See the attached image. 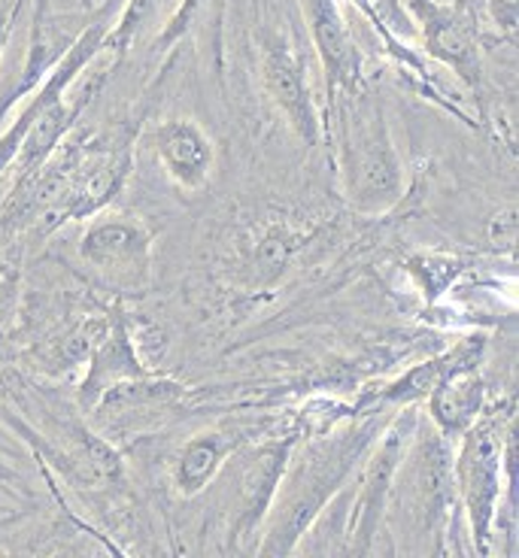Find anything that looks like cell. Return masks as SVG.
<instances>
[{"mask_svg":"<svg viewBox=\"0 0 519 558\" xmlns=\"http://www.w3.org/2000/svg\"><path fill=\"white\" fill-rule=\"evenodd\" d=\"M517 10H519L517 0H490L492 22H495L502 31H507V34H514V31H517Z\"/></svg>","mask_w":519,"mask_h":558,"instance_id":"2e32d148","label":"cell"},{"mask_svg":"<svg viewBox=\"0 0 519 558\" xmlns=\"http://www.w3.org/2000/svg\"><path fill=\"white\" fill-rule=\"evenodd\" d=\"M379 432L383 422L377 416H367L365 422L337 428L335 434L313 440L301 456H289L277 495L267 510L265 544H258V553L265 556L295 553L298 541L323 517L328 501L350 480L355 464L365 459Z\"/></svg>","mask_w":519,"mask_h":558,"instance_id":"6da1fadb","label":"cell"},{"mask_svg":"<svg viewBox=\"0 0 519 558\" xmlns=\"http://www.w3.org/2000/svg\"><path fill=\"white\" fill-rule=\"evenodd\" d=\"M137 377H146V371L141 367L137 349L131 343L125 325L116 322L112 331L107 335V340H104L98 352H95V364H92L88 379H85L83 391H80V401H83L85 410H92V407L98 404V398L104 391Z\"/></svg>","mask_w":519,"mask_h":558,"instance_id":"5bb4252c","label":"cell"},{"mask_svg":"<svg viewBox=\"0 0 519 558\" xmlns=\"http://www.w3.org/2000/svg\"><path fill=\"white\" fill-rule=\"evenodd\" d=\"M161 0H128L125 13L119 19V25L112 28L110 37H104V49H125L128 43L134 40L158 10Z\"/></svg>","mask_w":519,"mask_h":558,"instance_id":"9a60e30c","label":"cell"},{"mask_svg":"<svg viewBox=\"0 0 519 558\" xmlns=\"http://www.w3.org/2000/svg\"><path fill=\"white\" fill-rule=\"evenodd\" d=\"M83 258L116 289H143L153 270V234L134 216H104L88 225Z\"/></svg>","mask_w":519,"mask_h":558,"instance_id":"277c9868","label":"cell"},{"mask_svg":"<svg viewBox=\"0 0 519 558\" xmlns=\"http://www.w3.org/2000/svg\"><path fill=\"white\" fill-rule=\"evenodd\" d=\"M246 444H250V434L243 428H216V432L195 434L177 449V456L170 461V483L180 495L195 498L216 480L225 461Z\"/></svg>","mask_w":519,"mask_h":558,"instance_id":"9c48e42d","label":"cell"},{"mask_svg":"<svg viewBox=\"0 0 519 558\" xmlns=\"http://www.w3.org/2000/svg\"><path fill=\"white\" fill-rule=\"evenodd\" d=\"M85 3H92V0H85Z\"/></svg>","mask_w":519,"mask_h":558,"instance_id":"ffe728a7","label":"cell"},{"mask_svg":"<svg viewBox=\"0 0 519 558\" xmlns=\"http://www.w3.org/2000/svg\"><path fill=\"white\" fill-rule=\"evenodd\" d=\"M155 155L168 180L183 192H197L210 180L213 143L195 122H165L155 134Z\"/></svg>","mask_w":519,"mask_h":558,"instance_id":"30bf717a","label":"cell"},{"mask_svg":"<svg viewBox=\"0 0 519 558\" xmlns=\"http://www.w3.org/2000/svg\"><path fill=\"white\" fill-rule=\"evenodd\" d=\"M413 13L425 31L429 52L456 70L464 83L478 85V34H474V25L468 22V15L452 3H444V0H413Z\"/></svg>","mask_w":519,"mask_h":558,"instance_id":"52a82bcc","label":"cell"},{"mask_svg":"<svg viewBox=\"0 0 519 558\" xmlns=\"http://www.w3.org/2000/svg\"><path fill=\"white\" fill-rule=\"evenodd\" d=\"M10 28H13V13L10 10H3L0 13V52H3V43L10 37Z\"/></svg>","mask_w":519,"mask_h":558,"instance_id":"ac0fdd59","label":"cell"},{"mask_svg":"<svg viewBox=\"0 0 519 558\" xmlns=\"http://www.w3.org/2000/svg\"><path fill=\"white\" fill-rule=\"evenodd\" d=\"M413 428H417V416L401 413L386 432H379L383 440H379V447L374 449V456L367 461L365 486L359 492L355 510H352L350 541L355 553H374L377 534L383 531L386 510H389V501H393L395 471H398V464L408 452Z\"/></svg>","mask_w":519,"mask_h":558,"instance_id":"5b68a950","label":"cell"},{"mask_svg":"<svg viewBox=\"0 0 519 558\" xmlns=\"http://www.w3.org/2000/svg\"><path fill=\"white\" fill-rule=\"evenodd\" d=\"M295 449V437L286 440H267L265 447H258L255 459L250 461L246 474H243V486H240V498H243V510L238 517V534L250 537L258 529V522L267 517L270 501L277 495L282 471L289 464V456Z\"/></svg>","mask_w":519,"mask_h":558,"instance_id":"7c38bea8","label":"cell"},{"mask_svg":"<svg viewBox=\"0 0 519 558\" xmlns=\"http://www.w3.org/2000/svg\"><path fill=\"white\" fill-rule=\"evenodd\" d=\"M507 432L498 416L478 418L462 434V447L452 461V488L459 492L480 556L490 553L492 525L498 519V510L505 507Z\"/></svg>","mask_w":519,"mask_h":558,"instance_id":"3957f363","label":"cell"},{"mask_svg":"<svg viewBox=\"0 0 519 558\" xmlns=\"http://www.w3.org/2000/svg\"><path fill=\"white\" fill-rule=\"evenodd\" d=\"M262 70H265V88L277 100L289 125L307 146L319 143V116L313 107L307 76L301 68V58L282 37H267L262 49Z\"/></svg>","mask_w":519,"mask_h":558,"instance_id":"8992f818","label":"cell"},{"mask_svg":"<svg viewBox=\"0 0 519 558\" xmlns=\"http://www.w3.org/2000/svg\"><path fill=\"white\" fill-rule=\"evenodd\" d=\"M483 398H486V386L478 377V367L468 371H452L444 379H437V386L429 395V416L435 422L440 437H462L483 413Z\"/></svg>","mask_w":519,"mask_h":558,"instance_id":"8fae6325","label":"cell"},{"mask_svg":"<svg viewBox=\"0 0 519 558\" xmlns=\"http://www.w3.org/2000/svg\"><path fill=\"white\" fill-rule=\"evenodd\" d=\"M486 352V340L483 337H468L456 349H449L447 355L432 359V362L417 364L413 371H408L401 379H395L389 389H383L374 398L379 404H413L422 401L429 391L435 389L437 379H444L452 371H468V367H480Z\"/></svg>","mask_w":519,"mask_h":558,"instance_id":"4fadbf2b","label":"cell"},{"mask_svg":"<svg viewBox=\"0 0 519 558\" xmlns=\"http://www.w3.org/2000/svg\"><path fill=\"white\" fill-rule=\"evenodd\" d=\"M307 19L313 40L328 73V88L335 95H352L362 85V56L355 49L350 28L343 25L335 0H307Z\"/></svg>","mask_w":519,"mask_h":558,"instance_id":"ba28073f","label":"cell"},{"mask_svg":"<svg viewBox=\"0 0 519 558\" xmlns=\"http://www.w3.org/2000/svg\"><path fill=\"white\" fill-rule=\"evenodd\" d=\"M337 146H340V182L352 209L379 216L405 195V170L389 137V125L377 100L365 88L337 95Z\"/></svg>","mask_w":519,"mask_h":558,"instance_id":"7a4b0ae2","label":"cell"},{"mask_svg":"<svg viewBox=\"0 0 519 558\" xmlns=\"http://www.w3.org/2000/svg\"><path fill=\"white\" fill-rule=\"evenodd\" d=\"M197 7H201V0H185L183 7L177 10V15L170 19V28H168V34H165V43L173 40V37H177V34H180V31H183L185 25L192 22V15H195Z\"/></svg>","mask_w":519,"mask_h":558,"instance_id":"e0dca14e","label":"cell"},{"mask_svg":"<svg viewBox=\"0 0 519 558\" xmlns=\"http://www.w3.org/2000/svg\"><path fill=\"white\" fill-rule=\"evenodd\" d=\"M7 476H10V471H7V468H3V464H0V483H3V480H7Z\"/></svg>","mask_w":519,"mask_h":558,"instance_id":"d6986e66","label":"cell"}]
</instances>
